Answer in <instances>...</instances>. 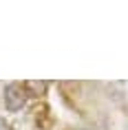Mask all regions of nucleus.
Here are the masks:
<instances>
[{
    "mask_svg": "<svg viewBox=\"0 0 128 130\" xmlns=\"http://www.w3.org/2000/svg\"><path fill=\"white\" fill-rule=\"evenodd\" d=\"M2 99H5V108H7L9 112H18V110H22L24 104H27V90H24L22 84L13 82V84H9L7 88H5Z\"/></svg>",
    "mask_w": 128,
    "mask_h": 130,
    "instance_id": "obj_1",
    "label": "nucleus"
},
{
    "mask_svg": "<svg viewBox=\"0 0 128 130\" xmlns=\"http://www.w3.org/2000/svg\"><path fill=\"white\" fill-rule=\"evenodd\" d=\"M0 130H7V123L2 121V119H0Z\"/></svg>",
    "mask_w": 128,
    "mask_h": 130,
    "instance_id": "obj_2",
    "label": "nucleus"
}]
</instances>
